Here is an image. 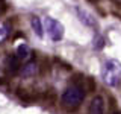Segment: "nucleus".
Wrapping results in <instances>:
<instances>
[{
  "mask_svg": "<svg viewBox=\"0 0 121 114\" xmlns=\"http://www.w3.org/2000/svg\"><path fill=\"white\" fill-rule=\"evenodd\" d=\"M86 96V88L82 85V84H71L68 85L64 93L60 94V100L59 105L64 111L67 113H74L76 109L80 108V105L83 104Z\"/></svg>",
  "mask_w": 121,
  "mask_h": 114,
  "instance_id": "obj_1",
  "label": "nucleus"
},
{
  "mask_svg": "<svg viewBox=\"0 0 121 114\" xmlns=\"http://www.w3.org/2000/svg\"><path fill=\"white\" fill-rule=\"evenodd\" d=\"M101 79L109 87H118L121 81V62L117 59H108L101 67Z\"/></svg>",
  "mask_w": 121,
  "mask_h": 114,
  "instance_id": "obj_2",
  "label": "nucleus"
},
{
  "mask_svg": "<svg viewBox=\"0 0 121 114\" xmlns=\"http://www.w3.org/2000/svg\"><path fill=\"white\" fill-rule=\"evenodd\" d=\"M44 26H45V30H47V35L53 41H60L64 38V26L58 20L47 17L44 20Z\"/></svg>",
  "mask_w": 121,
  "mask_h": 114,
  "instance_id": "obj_3",
  "label": "nucleus"
},
{
  "mask_svg": "<svg viewBox=\"0 0 121 114\" xmlns=\"http://www.w3.org/2000/svg\"><path fill=\"white\" fill-rule=\"evenodd\" d=\"M88 114H106V100L103 96H100V94L94 96V99L89 104Z\"/></svg>",
  "mask_w": 121,
  "mask_h": 114,
  "instance_id": "obj_4",
  "label": "nucleus"
},
{
  "mask_svg": "<svg viewBox=\"0 0 121 114\" xmlns=\"http://www.w3.org/2000/svg\"><path fill=\"white\" fill-rule=\"evenodd\" d=\"M76 12H77V17L85 26L88 28H92V29H97V20L91 12H88L86 9H82L80 6H76Z\"/></svg>",
  "mask_w": 121,
  "mask_h": 114,
  "instance_id": "obj_5",
  "label": "nucleus"
},
{
  "mask_svg": "<svg viewBox=\"0 0 121 114\" xmlns=\"http://www.w3.org/2000/svg\"><path fill=\"white\" fill-rule=\"evenodd\" d=\"M21 68V61L18 59L17 55H9L6 58V71L9 75H15L18 73Z\"/></svg>",
  "mask_w": 121,
  "mask_h": 114,
  "instance_id": "obj_6",
  "label": "nucleus"
},
{
  "mask_svg": "<svg viewBox=\"0 0 121 114\" xmlns=\"http://www.w3.org/2000/svg\"><path fill=\"white\" fill-rule=\"evenodd\" d=\"M20 71H21L23 78H33V76L38 75V71H39V66H38L35 61H29L24 66H21Z\"/></svg>",
  "mask_w": 121,
  "mask_h": 114,
  "instance_id": "obj_7",
  "label": "nucleus"
},
{
  "mask_svg": "<svg viewBox=\"0 0 121 114\" xmlns=\"http://www.w3.org/2000/svg\"><path fill=\"white\" fill-rule=\"evenodd\" d=\"M11 32H12V29H11V24L8 21H2L0 23V44L5 43V41L9 38Z\"/></svg>",
  "mask_w": 121,
  "mask_h": 114,
  "instance_id": "obj_8",
  "label": "nucleus"
},
{
  "mask_svg": "<svg viewBox=\"0 0 121 114\" xmlns=\"http://www.w3.org/2000/svg\"><path fill=\"white\" fill-rule=\"evenodd\" d=\"M30 24H32L33 32H35L38 37H43V35H44V28H43V23H41V20H39L38 17H35V15H33V17L30 18Z\"/></svg>",
  "mask_w": 121,
  "mask_h": 114,
  "instance_id": "obj_9",
  "label": "nucleus"
},
{
  "mask_svg": "<svg viewBox=\"0 0 121 114\" xmlns=\"http://www.w3.org/2000/svg\"><path fill=\"white\" fill-rule=\"evenodd\" d=\"M15 55L18 56V59H20V61H27L29 56H30V49L26 44H20L17 47V53H15Z\"/></svg>",
  "mask_w": 121,
  "mask_h": 114,
  "instance_id": "obj_10",
  "label": "nucleus"
},
{
  "mask_svg": "<svg viewBox=\"0 0 121 114\" xmlns=\"http://www.w3.org/2000/svg\"><path fill=\"white\" fill-rule=\"evenodd\" d=\"M104 46H106V40H104V37L97 35L95 38H94V49H95V50H101Z\"/></svg>",
  "mask_w": 121,
  "mask_h": 114,
  "instance_id": "obj_11",
  "label": "nucleus"
},
{
  "mask_svg": "<svg viewBox=\"0 0 121 114\" xmlns=\"http://www.w3.org/2000/svg\"><path fill=\"white\" fill-rule=\"evenodd\" d=\"M85 82L88 84V91H95L97 85H95V82H94V79H92V78H88V79H85Z\"/></svg>",
  "mask_w": 121,
  "mask_h": 114,
  "instance_id": "obj_12",
  "label": "nucleus"
},
{
  "mask_svg": "<svg viewBox=\"0 0 121 114\" xmlns=\"http://www.w3.org/2000/svg\"><path fill=\"white\" fill-rule=\"evenodd\" d=\"M8 11V3L5 0H0V14H5Z\"/></svg>",
  "mask_w": 121,
  "mask_h": 114,
  "instance_id": "obj_13",
  "label": "nucleus"
},
{
  "mask_svg": "<svg viewBox=\"0 0 121 114\" xmlns=\"http://www.w3.org/2000/svg\"><path fill=\"white\" fill-rule=\"evenodd\" d=\"M88 3H91V5H98L100 3V0H86Z\"/></svg>",
  "mask_w": 121,
  "mask_h": 114,
  "instance_id": "obj_14",
  "label": "nucleus"
},
{
  "mask_svg": "<svg viewBox=\"0 0 121 114\" xmlns=\"http://www.w3.org/2000/svg\"><path fill=\"white\" fill-rule=\"evenodd\" d=\"M112 2H113V3H115V5H118V6L121 8V0H112Z\"/></svg>",
  "mask_w": 121,
  "mask_h": 114,
  "instance_id": "obj_15",
  "label": "nucleus"
}]
</instances>
